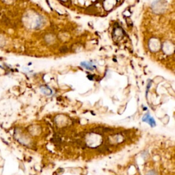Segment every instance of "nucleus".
Wrapping results in <instances>:
<instances>
[{"label":"nucleus","mask_w":175,"mask_h":175,"mask_svg":"<svg viewBox=\"0 0 175 175\" xmlns=\"http://www.w3.org/2000/svg\"><path fill=\"white\" fill-rule=\"evenodd\" d=\"M146 175H157V174L156 173V172L152 170V171H150V172H148Z\"/></svg>","instance_id":"20e7f679"},{"label":"nucleus","mask_w":175,"mask_h":175,"mask_svg":"<svg viewBox=\"0 0 175 175\" xmlns=\"http://www.w3.org/2000/svg\"><path fill=\"white\" fill-rule=\"evenodd\" d=\"M151 83H152L151 80H149L148 84H147V87H146V93H147V92H148V90H149V88H150V87L151 86Z\"/></svg>","instance_id":"7ed1b4c3"},{"label":"nucleus","mask_w":175,"mask_h":175,"mask_svg":"<svg viewBox=\"0 0 175 175\" xmlns=\"http://www.w3.org/2000/svg\"><path fill=\"white\" fill-rule=\"evenodd\" d=\"M142 120H143L144 122H146V123H148L149 125H151V127H155V120H154V118H152V117L150 116L149 114H146L145 115L144 117H143Z\"/></svg>","instance_id":"f257e3e1"},{"label":"nucleus","mask_w":175,"mask_h":175,"mask_svg":"<svg viewBox=\"0 0 175 175\" xmlns=\"http://www.w3.org/2000/svg\"><path fill=\"white\" fill-rule=\"evenodd\" d=\"M80 64L82 67L85 68V69L89 70V71H94L97 68L96 66H94L92 63L90 62H82Z\"/></svg>","instance_id":"f03ea898"}]
</instances>
